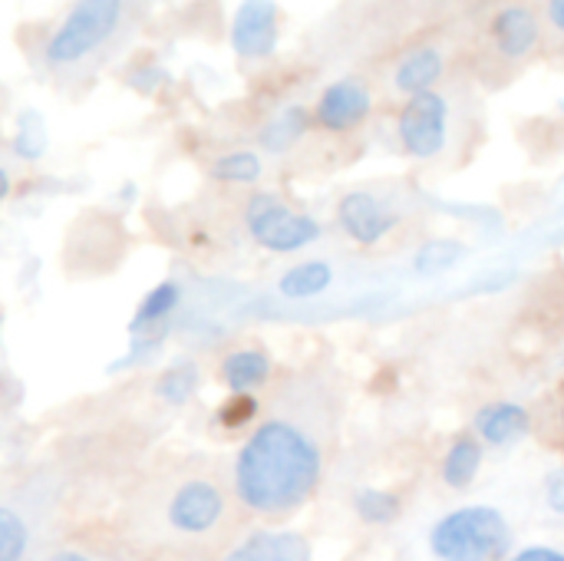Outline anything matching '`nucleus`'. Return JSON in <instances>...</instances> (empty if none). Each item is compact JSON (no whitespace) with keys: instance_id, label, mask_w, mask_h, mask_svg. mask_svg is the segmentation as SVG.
<instances>
[{"instance_id":"nucleus-18","label":"nucleus","mask_w":564,"mask_h":561,"mask_svg":"<svg viewBox=\"0 0 564 561\" xmlns=\"http://www.w3.org/2000/svg\"><path fill=\"white\" fill-rule=\"evenodd\" d=\"M307 129H314V109L294 103L288 109H281L264 129H261V145L268 152H288Z\"/></svg>"},{"instance_id":"nucleus-30","label":"nucleus","mask_w":564,"mask_h":561,"mask_svg":"<svg viewBox=\"0 0 564 561\" xmlns=\"http://www.w3.org/2000/svg\"><path fill=\"white\" fill-rule=\"evenodd\" d=\"M558 423H562V433H564V400H562V410H558Z\"/></svg>"},{"instance_id":"nucleus-4","label":"nucleus","mask_w":564,"mask_h":561,"mask_svg":"<svg viewBox=\"0 0 564 561\" xmlns=\"http://www.w3.org/2000/svg\"><path fill=\"white\" fill-rule=\"evenodd\" d=\"M430 552L440 561H509L512 529L496 506H463L430 529Z\"/></svg>"},{"instance_id":"nucleus-25","label":"nucleus","mask_w":564,"mask_h":561,"mask_svg":"<svg viewBox=\"0 0 564 561\" xmlns=\"http://www.w3.org/2000/svg\"><path fill=\"white\" fill-rule=\"evenodd\" d=\"M26 561H139L129 549H99V546H59L46 555Z\"/></svg>"},{"instance_id":"nucleus-26","label":"nucleus","mask_w":564,"mask_h":561,"mask_svg":"<svg viewBox=\"0 0 564 561\" xmlns=\"http://www.w3.org/2000/svg\"><path fill=\"white\" fill-rule=\"evenodd\" d=\"M258 413H261V403H258L254 393H238V397L231 393V397L218 407L215 423L225 427V430H241V427H248Z\"/></svg>"},{"instance_id":"nucleus-24","label":"nucleus","mask_w":564,"mask_h":561,"mask_svg":"<svg viewBox=\"0 0 564 561\" xmlns=\"http://www.w3.org/2000/svg\"><path fill=\"white\" fill-rule=\"evenodd\" d=\"M50 145V132H46V122L36 109H26L20 116V126H17V136H13V152L26 162H36L43 159Z\"/></svg>"},{"instance_id":"nucleus-3","label":"nucleus","mask_w":564,"mask_h":561,"mask_svg":"<svg viewBox=\"0 0 564 561\" xmlns=\"http://www.w3.org/2000/svg\"><path fill=\"white\" fill-rule=\"evenodd\" d=\"M129 3L122 0H83L73 3L63 23L43 43V63L56 73H83L112 50L129 23Z\"/></svg>"},{"instance_id":"nucleus-17","label":"nucleus","mask_w":564,"mask_h":561,"mask_svg":"<svg viewBox=\"0 0 564 561\" xmlns=\"http://www.w3.org/2000/svg\"><path fill=\"white\" fill-rule=\"evenodd\" d=\"M334 284V268L321 258L314 261H301V265H291L281 278H278V291L291 301H307V298H317L324 294L327 288Z\"/></svg>"},{"instance_id":"nucleus-14","label":"nucleus","mask_w":564,"mask_h":561,"mask_svg":"<svg viewBox=\"0 0 564 561\" xmlns=\"http://www.w3.org/2000/svg\"><path fill=\"white\" fill-rule=\"evenodd\" d=\"M221 384L238 397V393H254L271 380V357L258 347H241L221 357L218 364Z\"/></svg>"},{"instance_id":"nucleus-2","label":"nucleus","mask_w":564,"mask_h":561,"mask_svg":"<svg viewBox=\"0 0 564 561\" xmlns=\"http://www.w3.org/2000/svg\"><path fill=\"white\" fill-rule=\"evenodd\" d=\"M241 506L231 476L215 466L185 463L142 483L122 516V546L135 555H208L235 542Z\"/></svg>"},{"instance_id":"nucleus-16","label":"nucleus","mask_w":564,"mask_h":561,"mask_svg":"<svg viewBox=\"0 0 564 561\" xmlns=\"http://www.w3.org/2000/svg\"><path fill=\"white\" fill-rule=\"evenodd\" d=\"M178 301H182L178 281H172V278L159 281V284L139 301V308H135V314H132V321H129V334H132V337H149L152 327H159L162 321H169V314L178 308Z\"/></svg>"},{"instance_id":"nucleus-27","label":"nucleus","mask_w":564,"mask_h":561,"mask_svg":"<svg viewBox=\"0 0 564 561\" xmlns=\"http://www.w3.org/2000/svg\"><path fill=\"white\" fill-rule=\"evenodd\" d=\"M545 503H549L552 513L564 516V470L549 473V479H545Z\"/></svg>"},{"instance_id":"nucleus-28","label":"nucleus","mask_w":564,"mask_h":561,"mask_svg":"<svg viewBox=\"0 0 564 561\" xmlns=\"http://www.w3.org/2000/svg\"><path fill=\"white\" fill-rule=\"evenodd\" d=\"M509 561H564V549H552V546H525V549H519Z\"/></svg>"},{"instance_id":"nucleus-5","label":"nucleus","mask_w":564,"mask_h":561,"mask_svg":"<svg viewBox=\"0 0 564 561\" xmlns=\"http://www.w3.org/2000/svg\"><path fill=\"white\" fill-rule=\"evenodd\" d=\"M245 228L264 251H274V255L301 251V248L314 245L324 235L317 218H311L307 212L291 208L284 198H278L271 192H258V195L248 198Z\"/></svg>"},{"instance_id":"nucleus-7","label":"nucleus","mask_w":564,"mask_h":561,"mask_svg":"<svg viewBox=\"0 0 564 561\" xmlns=\"http://www.w3.org/2000/svg\"><path fill=\"white\" fill-rule=\"evenodd\" d=\"M489 40L496 53L509 63L529 60L545 40V17L525 3H506L489 20Z\"/></svg>"},{"instance_id":"nucleus-8","label":"nucleus","mask_w":564,"mask_h":561,"mask_svg":"<svg viewBox=\"0 0 564 561\" xmlns=\"http://www.w3.org/2000/svg\"><path fill=\"white\" fill-rule=\"evenodd\" d=\"M373 112V93L364 79L344 76L330 83L314 103V126L324 132H350L364 126Z\"/></svg>"},{"instance_id":"nucleus-9","label":"nucleus","mask_w":564,"mask_h":561,"mask_svg":"<svg viewBox=\"0 0 564 561\" xmlns=\"http://www.w3.org/2000/svg\"><path fill=\"white\" fill-rule=\"evenodd\" d=\"M337 222L357 245H380L400 225V212L380 195L354 188L337 202Z\"/></svg>"},{"instance_id":"nucleus-12","label":"nucleus","mask_w":564,"mask_h":561,"mask_svg":"<svg viewBox=\"0 0 564 561\" xmlns=\"http://www.w3.org/2000/svg\"><path fill=\"white\" fill-rule=\"evenodd\" d=\"M443 73H446V53L433 43H420V46H410L397 60L393 86H397V93H403L410 99L420 93H433L436 83L443 79Z\"/></svg>"},{"instance_id":"nucleus-19","label":"nucleus","mask_w":564,"mask_h":561,"mask_svg":"<svg viewBox=\"0 0 564 561\" xmlns=\"http://www.w3.org/2000/svg\"><path fill=\"white\" fill-rule=\"evenodd\" d=\"M264 172V162L254 149H231L212 162V179L225 185H254Z\"/></svg>"},{"instance_id":"nucleus-29","label":"nucleus","mask_w":564,"mask_h":561,"mask_svg":"<svg viewBox=\"0 0 564 561\" xmlns=\"http://www.w3.org/2000/svg\"><path fill=\"white\" fill-rule=\"evenodd\" d=\"M545 26H549V33L552 36H558L564 43V0H552V3H545Z\"/></svg>"},{"instance_id":"nucleus-22","label":"nucleus","mask_w":564,"mask_h":561,"mask_svg":"<svg viewBox=\"0 0 564 561\" xmlns=\"http://www.w3.org/2000/svg\"><path fill=\"white\" fill-rule=\"evenodd\" d=\"M463 255H466V245H463L459 238H433V241H426V245L416 251L413 268H416L420 274H426V278H436V274L449 271Z\"/></svg>"},{"instance_id":"nucleus-10","label":"nucleus","mask_w":564,"mask_h":561,"mask_svg":"<svg viewBox=\"0 0 564 561\" xmlns=\"http://www.w3.org/2000/svg\"><path fill=\"white\" fill-rule=\"evenodd\" d=\"M281 23L278 3L271 0H245L231 17V50L245 60H264L278 50Z\"/></svg>"},{"instance_id":"nucleus-1","label":"nucleus","mask_w":564,"mask_h":561,"mask_svg":"<svg viewBox=\"0 0 564 561\" xmlns=\"http://www.w3.org/2000/svg\"><path fill=\"white\" fill-rule=\"evenodd\" d=\"M337 423V387L317 367L288 377L228 470L241 513L284 519L307 506L327 476Z\"/></svg>"},{"instance_id":"nucleus-15","label":"nucleus","mask_w":564,"mask_h":561,"mask_svg":"<svg viewBox=\"0 0 564 561\" xmlns=\"http://www.w3.org/2000/svg\"><path fill=\"white\" fill-rule=\"evenodd\" d=\"M482 440L476 433H463L449 443L443 456V483L449 489H469L482 470Z\"/></svg>"},{"instance_id":"nucleus-21","label":"nucleus","mask_w":564,"mask_h":561,"mask_svg":"<svg viewBox=\"0 0 564 561\" xmlns=\"http://www.w3.org/2000/svg\"><path fill=\"white\" fill-rule=\"evenodd\" d=\"M354 513H357L360 522H367V526H390V522L400 519L403 503H400V496L390 493V489H370V486H364V489L354 493Z\"/></svg>"},{"instance_id":"nucleus-20","label":"nucleus","mask_w":564,"mask_h":561,"mask_svg":"<svg viewBox=\"0 0 564 561\" xmlns=\"http://www.w3.org/2000/svg\"><path fill=\"white\" fill-rule=\"evenodd\" d=\"M198 380H202V374H198V364H195V360H175V364H169V367L159 374V380H155V393H159L165 403L182 407L185 400H192V397H195Z\"/></svg>"},{"instance_id":"nucleus-6","label":"nucleus","mask_w":564,"mask_h":561,"mask_svg":"<svg viewBox=\"0 0 564 561\" xmlns=\"http://www.w3.org/2000/svg\"><path fill=\"white\" fill-rule=\"evenodd\" d=\"M449 96L433 89L410 96L397 116V139L413 159H436L449 142Z\"/></svg>"},{"instance_id":"nucleus-23","label":"nucleus","mask_w":564,"mask_h":561,"mask_svg":"<svg viewBox=\"0 0 564 561\" xmlns=\"http://www.w3.org/2000/svg\"><path fill=\"white\" fill-rule=\"evenodd\" d=\"M30 549V522L13 509L0 506V561H26Z\"/></svg>"},{"instance_id":"nucleus-13","label":"nucleus","mask_w":564,"mask_h":561,"mask_svg":"<svg viewBox=\"0 0 564 561\" xmlns=\"http://www.w3.org/2000/svg\"><path fill=\"white\" fill-rule=\"evenodd\" d=\"M532 430V413L522 403L499 400L476 413V436L489 446H509L519 443Z\"/></svg>"},{"instance_id":"nucleus-11","label":"nucleus","mask_w":564,"mask_h":561,"mask_svg":"<svg viewBox=\"0 0 564 561\" xmlns=\"http://www.w3.org/2000/svg\"><path fill=\"white\" fill-rule=\"evenodd\" d=\"M218 561H314V549L291 529H254L235 539Z\"/></svg>"}]
</instances>
